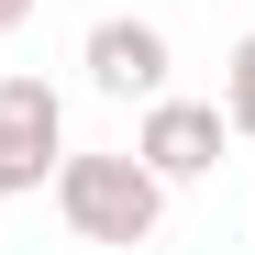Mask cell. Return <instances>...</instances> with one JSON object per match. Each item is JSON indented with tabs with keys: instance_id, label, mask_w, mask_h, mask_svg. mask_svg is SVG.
<instances>
[{
	"instance_id": "cell-1",
	"label": "cell",
	"mask_w": 255,
	"mask_h": 255,
	"mask_svg": "<svg viewBox=\"0 0 255 255\" xmlns=\"http://www.w3.org/2000/svg\"><path fill=\"white\" fill-rule=\"evenodd\" d=\"M56 211L78 244H155L166 222V178L122 144V155H56Z\"/></svg>"
},
{
	"instance_id": "cell-2",
	"label": "cell",
	"mask_w": 255,
	"mask_h": 255,
	"mask_svg": "<svg viewBox=\"0 0 255 255\" xmlns=\"http://www.w3.org/2000/svg\"><path fill=\"white\" fill-rule=\"evenodd\" d=\"M56 155H67V100L45 78H0V200L56 189Z\"/></svg>"
},
{
	"instance_id": "cell-3",
	"label": "cell",
	"mask_w": 255,
	"mask_h": 255,
	"mask_svg": "<svg viewBox=\"0 0 255 255\" xmlns=\"http://www.w3.org/2000/svg\"><path fill=\"white\" fill-rule=\"evenodd\" d=\"M222 144H233V122H222V100H178V89H155V100H144V122H133V155L155 166L166 189H189V178H211V166H222Z\"/></svg>"
},
{
	"instance_id": "cell-4",
	"label": "cell",
	"mask_w": 255,
	"mask_h": 255,
	"mask_svg": "<svg viewBox=\"0 0 255 255\" xmlns=\"http://www.w3.org/2000/svg\"><path fill=\"white\" fill-rule=\"evenodd\" d=\"M78 67H89L100 100H155L166 67H178V45H166V22H144V11H100L89 45H78Z\"/></svg>"
},
{
	"instance_id": "cell-5",
	"label": "cell",
	"mask_w": 255,
	"mask_h": 255,
	"mask_svg": "<svg viewBox=\"0 0 255 255\" xmlns=\"http://www.w3.org/2000/svg\"><path fill=\"white\" fill-rule=\"evenodd\" d=\"M222 122H233V144H255V33L222 56Z\"/></svg>"
},
{
	"instance_id": "cell-6",
	"label": "cell",
	"mask_w": 255,
	"mask_h": 255,
	"mask_svg": "<svg viewBox=\"0 0 255 255\" xmlns=\"http://www.w3.org/2000/svg\"><path fill=\"white\" fill-rule=\"evenodd\" d=\"M22 11H33V0H0V33H11V22H22Z\"/></svg>"
}]
</instances>
